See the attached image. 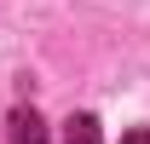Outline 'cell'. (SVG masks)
Masks as SVG:
<instances>
[{
  "label": "cell",
  "mask_w": 150,
  "mask_h": 144,
  "mask_svg": "<svg viewBox=\"0 0 150 144\" xmlns=\"http://www.w3.org/2000/svg\"><path fill=\"white\" fill-rule=\"evenodd\" d=\"M121 144H150V127H133V133H121Z\"/></svg>",
  "instance_id": "3"
},
{
  "label": "cell",
  "mask_w": 150,
  "mask_h": 144,
  "mask_svg": "<svg viewBox=\"0 0 150 144\" xmlns=\"http://www.w3.org/2000/svg\"><path fill=\"white\" fill-rule=\"evenodd\" d=\"M64 144H98V121L93 115H69L64 121Z\"/></svg>",
  "instance_id": "2"
},
{
  "label": "cell",
  "mask_w": 150,
  "mask_h": 144,
  "mask_svg": "<svg viewBox=\"0 0 150 144\" xmlns=\"http://www.w3.org/2000/svg\"><path fill=\"white\" fill-rule=\"evenodd\" d=\"M12 144H46V121L35 109H12Z\"/></svg>",
  "instance_id": "1"
}]
</instances>
